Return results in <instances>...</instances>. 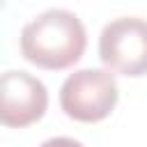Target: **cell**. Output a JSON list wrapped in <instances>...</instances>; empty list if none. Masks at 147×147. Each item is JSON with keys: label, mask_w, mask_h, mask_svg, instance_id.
<instances>
[{"label": "cell", "mask_w": 147, "mask_h": 147, "mask_svg": "<svg viewBox=\"0 0 147 147\" xmlns=\"http://www.w3.org/2000/svg\"><path fill=\"white\" fill-rule=\"evenodd\" d=\"M87 46L83 21L69 9H46L21 30V53L41 69H67Z\"/></svg>", "instance_id": "1"}, {"label": "cell", "mask_w": 147, "mask_h": 147, "mask_svg": "<svg viewBox=\"0 0 147 147\" xmlns=\"http://www.w3.org/2000/svg\"><path fill=\"white\" fill-rule=\"evenodd\" d=\"M119 90L115 76L106 69H78L69 74L60 87V106L76 122H99L108 117L117 103Z\"/></svg>", "instance_id": "2"}, {"label": "cell", "mask_w": 147, "mask_h": 147, "mask_svg": "<svg viewBox=\"0 0 147 147\" xmlns=\"http://www.w3.org/2000/svg\"><path fill=\"white\" fill-rule=\"evenodd\" d=\"M101 62L122 76L147 74V21L138 16H119L103 25L99 34Z\"/></svg>", "instance_id": "3"}, {"label": "cell", "mask_w": 147, "mask_h": 147, "mask_svg": "<svg viewBox=\"0 0 147 147\" xmlns=\"http://www.w3.org/2000/svg\"><path fill=\"white\" fill-rule=\"evenodd\" d=\"M48 108V90L46 85L23 71L9 69L0 74V124L21 129L37 119Z\"/></svg>", "instance_id": "4"}, {"label": "cell", "mask_w": 147, "mask_h": 147, "mask_svg": "<svg viewBox=\"0 0 147 147\" xmlns=\"http://www.w3.org/2000/svg\"><path fill=\"white\" fill-rule=\"evenodd\" d=\"M39 147H85V145L78 142V140H74V138L57 136V138H48V140H44Z\"/></svg>", "instance_id": "5"}]
</instances>
